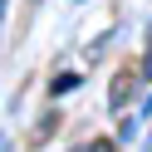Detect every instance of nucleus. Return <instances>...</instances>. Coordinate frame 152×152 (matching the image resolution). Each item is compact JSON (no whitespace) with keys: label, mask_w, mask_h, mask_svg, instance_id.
I'll return each mask as SVG.
<instances>
[{"label":"nucleus","mask_w":152,"mask_h":152,"mask_svg":"<svg viewBox=\"0 0 152 152\" xmlns=\"http://www.w3.org/2000/svg\"><path fill=\"white\" fill-rule=\"evenodd\" d=\"M5 15H10V0H0V25H5Z\"/></svg>","instance_id":"obj_1"}]
</instances>
